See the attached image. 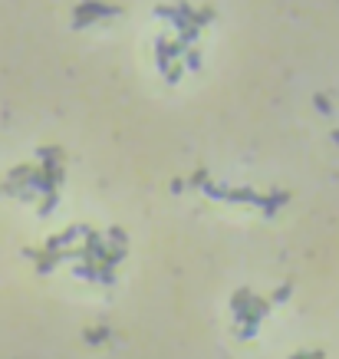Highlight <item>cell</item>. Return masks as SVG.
<instances>
[{"instance_id": "obj_1", "label": "cell", "mask_w": 339, "mask_h": 359, "mask_svg": "<svg viewBox=\"0 0 339 359\" xmlns=\"http://www.w3.org/2000/svg\"><path fill=\"white\" fill-rule=\"evenodd\" d=\"M287 297H290V287H280V290L274 294V303H283Z\"/></svg>"}, {"instance_id": "obj_2", "label": "cell", "mask_w": 339, "mask_h": 359, "mask_svg": "<svg viewBox=\"0 0 339 359\" xmlns=\"http://www.w3.org/2000/svg\"><path fill=\"white\" fill-rule=\"evenodd\" d=\"M105 336H109V329H96V333H89L92 343H99V340H105Z\"/></svg>"}, {"instance_id": "obj_3", "label": "cell", "mask_w": 339, "mask_h": 359, "mask_svg": "<svg viewBox=\"0 0 339 359\" xmlns=\"http://www.w3.org/2000/svg\"><path fill=\"white\" fill-rule=\"evenodd\" d=\"M294 359H323V353H296Z\"/></svg>"}]
</instances>
